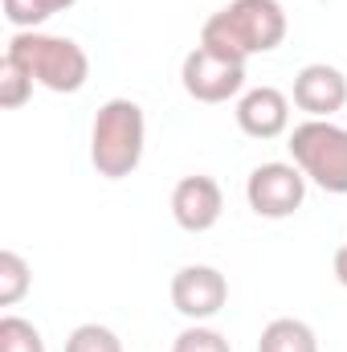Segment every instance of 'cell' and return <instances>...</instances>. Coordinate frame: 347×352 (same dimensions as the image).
Masks as SVG:
<instances>
[{
    "label": "cell",
    "mask_w": 347,
    "mask_h": 352,
    "mask_svg": "<svg viewBox=\"0 0 347 352\" xmlns=\"http://www.w3.org/2000/svg\"><path fill=\"white\" fill-rule=\"evenodd\" d=\"M258 352H319V336L307 320L282 316V320H270L261 328Z\"/></svg>",
    "instance_id": "8fae6325"
},
{
    "label": "cell",
    "mask_w": 347,
    "mask_h": 352,
    "mask_svg": "<svg viewBox=\"0 0 347 352\" xmlns=\"http://www.w3.org/2000/svg\"><path fill=\"white\" fill-rule=\"evenodd\" d=\"M286 41V8L278 0H233L200 25V45L233 62L274 54Z\"/></svg>",
    "instance_id": "6da1fadb"
},
{
    "label": "cell",
    "mask_w": 347,
    "mask_h": 352,
    "mask_svg": "<svg viewBox=\"0 0 347 352\" xmlns=\"http://www.w3.org/2000/svg\"><path fill=\"white\" fill-rule=\"evenodd\" d=\"M0 352H45V340L29 320L0 316Z\"/></svg>",
    "instance_id": "9a60e30c"
},
{
    "label": "cell",
    "mask_w": 347,
    "mask_h": 352,
    "mask_svg": "<svg viewBox=\"0 0 347 352\" xmlns=\"http://www.w3.org/2000/svg\"><path fill=\"white\" fill-rule=\"evenodd\" d=\"M335 278H339V287H347V242L335 250Z\"/></svg>",
    "instance_id": "ac0fdd59"
},
{
    "label": "cell",
    "mask_w": 347,
    "mask_h": 352,
    "mask_svg": "<svg viewBox=\"0 0 347 352\" xmlns=\"http://www.w3.org/2000/svg\"><path fill=\"white\" fill-rule=\"evenodd\" d=\"M225 303H229V283H225V274L217 266L192 263V266H180L172 274V307L184 320L204 324Z\"/></svg>",
    "instance_id": "52a82bcc"
},
{
    "label": "cell",
    "mask_w": 347,
    "mask_h": 352,
    "mask_svg": "<svg viewBox=\"0 0 347 352\" xmlns=\"http://www.w3.org/2000/svg\"><path fill=\"white\" fill-rule=\"evenodd\" d=\"M225 213V192L213 176L196 173V176H184L176 180L172 188V217L180 230L188 234H208Z\"/></svg>",
    "instance_id": "ba28073f"
},
{
    "label": "cell",
    "mask_w": 347,
    "mask_h": 352,
    "mask_svg": "<svg viewBox=\"0 0 347 352\" xmlns=\"http://www.w3.org/2000/svg\"><path fill=\"white\" fill-rule=\"evenodd\" d=\"M246 201L250 209L265 217V221H282L290 213L302 209L307 201V176L298 164H282V160H270V164H258L250 180H246Z\"/></svg>",
    "instance_id": "5b68a950"
},
{
    "label": "cell",
    "mask_w": 347,
    "mask_h": 352,
    "mask_svg": "<svg viewBox=\"0 0 347 352\" xmlns=\"http://www.w3.org/2000/svg\"><path fill=\"white\" fill-rule=\"evenodd\" d=\"M29 94H33V78H29V70L4 54V62H0V107L16 111V107L29 102Z\"/></svg>",
    "instance_id": "5bb4252c"
},
{
    "label": "cell",
    "mask_w": 347,
    "mask_h": 352,
    "mask_svg": "<svg viewBox=\"0 0 347 352\" xmlns=\"http://www.w3.org/2000/svg\"><path fill=\"white\" fill-rule=\"evenodd\" d=\"M172 352H233V349H229V340H225L217 328H208V324H192V328H184V332L176 336Z\"/></svg>",
    "instance_id": "e0dca14e"
},
{
    "label": "cell",
    "mask_w": 347,
    "mask_h": 352,
    "mask_svg": "<svg viewBox=\"0 0 347 352\" xmlns=\"http://www.w3.org/2000/svg\"><path fill=\"white\" fill-rule=\"evenodd\" d=\"M33 287V270L16 250H0V307H16Z\"/></svg>",
    "instance_id": "4fadbf2b"
},
{
    "label": "cell",
    "mask_w": 347,
    "mask_h": 352,
    "mask_svg": "<svg viewBox=\"0 0 347 352\" xmlns=\"http://www.w3.org/2000/svg\"><path fill=\"white\" fill-rule=\"evenodd\" d=\"M237 127L250 140H278L290 131V98L278 87H254L237 98Z\"/></svg>",
    "instance_id": "30bf717a"
},
{
    "label": "cell",
    "mask_w": 347,
    "mask_h": 352,
    "mask_svg": "<svg viewBox=\"0 0 347 352\" xmlns=\"http://www.w3.org/2000/svg\"><path fill=\"white\" fill-rule=\"evenodd\" d=\"M180 82H184L188 98H196L204 107H217V102H229L246 90V62H233L225 54H213V50L196 45L180 66Z\"/></svg>",
    "instance_id": "8992f818"
},
{
    "label": "cell",
    "mask_w": 347,
    "mask_h": 352,
    "mask_svg": "<svg viewBox=\"0 0 347 352\" xmlns=\"http://www.w3.org/2000/svg\"><path fill=\"white\" fill-rule=\"evenodd\" d=\"M147 148V119L135 98H110L98 107L90 127V164L106 180H123L139 168Z\"/></svg>",
    "instance_id": "7a4b0ae2"
},
{
    "label": "cell",
    "mask_w": 347,
    "mask_h": 352,
    "mask_svg": "<svg viewBox=\"0 0 347 352\" xmlns=\"http://www.w3.org/2000/svg\"><path fill=\"white\" fill-rule=\"evenodd\" d=\"M290 156L311 184L347 197V127L331 119H307L290 131Z\"/></svg>",
    "instance_id": "277c9868"
},
{
    "label": "cell",
    "mask_w": 347,
    "mask_h": 352,
    "mask_svg": "<svg viewBox=\"0 0 347 352\" xmlns=\"http://www.w3.org/2000/svg\"><path fill=\"white\" fill-rule=\"evenodd\" d=\"M66 352H123V340L106 324H78L66 340Z\"/></svg>",
    "instance_id": "2e32d148"
},
{
    "label": "cell",
    "mask_w": 347,
    "mask_h": 352,
    "mask_svg": "<svg viewBox=\"0 0 347 352\" xmlns=\"http://www.w3.org/2000/svg\"><path fill=\"white\" fill-rule=\"evenodd\" d=\"M294 107L307 111V119H331L347 107V74L327 62L302 66L294 74Z\"/></svg>",
    "instance_id": "9c48e42d"
},
{
    "label": "cell",
    "mask_w": 347,
    "mask_h": 352,
    "mask_svg": "<svg viewBox=\"0 0 347 352\" xmlns=\"http://www.w3.org/2000/svg\"><path fill=\"white\" fill-rule=\"evenodd\" d=\"M0 4H4V21L21 33V29H37V25H45L49 16L74 8L78 0H0Z\"/></svg>",
    "instance_id": "7c38bea8"
},
{
    "label": "cell",
    "mask_w": 347,
    "mask_h": 352,
    "mask_svg": "<svg viewBox=\"0 0 347 352\" xmlns=\"http://www.w3.org/2000/svg\"><path fill=\"white\" fill-rule=\"evenodd\" d=\"M4 54L12 62H21L37 87L53 90V94H78L90 78V58L74 37H53V33H41V29H21V33L8 37Z\"/></svg>",
    "instance_id": "3957f363"
}]
</instances>
